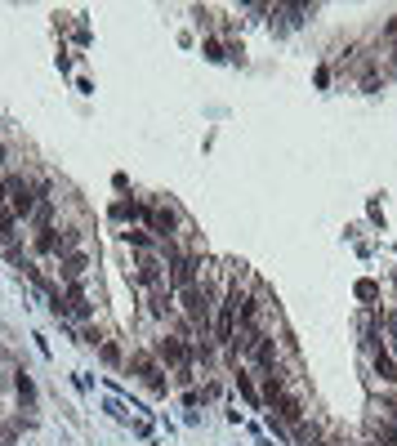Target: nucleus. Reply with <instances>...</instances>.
Wrapping results in <instances>:
<instances>
[{
  "instance_id": "obj_1",
  "label": "nucleus",
  "mask_w": 397,
  "mask_h": 446,
  "mask_svg": "<svg viewBox=\"0 0 397 446\" xmlns=\"http://www.w3.org/2000/svg\"><path fill=\"white\" fill-rule=\"evenodd\" d=\"M179 304H184V312L201 326V335L206 330H214V317H210V299H206V290L201 286H184L179 290Z\"/></svg>"
},
{
  "instance_id": "obj_2",
  "label": "nucleus",
  "mask_w": 397,
  "mask_h": 446,
  "mask_svg": "<svg viewBox=\"0 0 397 446\" xmlns=\"http://www.w3.org/2000/svg\"><path fill=\"white\" fill-rule=\"evenodd\" d=\"M41 206V192L36 184H27V179H9V210L18 214V219H31Z\"/></svg>"
},
{
  "instance_id": "obj_3",
  "label": "nucleus",
  "mask_w": 397,
  "mask_h": 446,
  "mask_svg": "<svg viewBox=\"0 0 397 446\" xmlns=\"http://www.w3.org/2000/svg\"><path fill=\"white\" fill-rule=\"evenodd\" d=\"M147 233H152L157 241H170L174 237V228H179V214L170 210V206H147Z\"/></svg>"
},
{
  "instance_id": "obj_4",
  "label": "nucleus",
  "mask_w": 397,
  "mask_h": 446,
  "mask_svg": "<svg viewBox=\"0 0 397 446\" xmlns=\"http://www.w3.org/2000/svg\"><path fill=\"white\" fill-rule=\"evenodd\" d=\"M250 361L263 371V379H268V375H277V339L259 330V335H255V344H250Z\"/></svg>"
},
{
  "instance_id": "obj_5",
  "label": "nucleus",
  "mask_w": 397,
  "mask_h": 446,
  "mask_svg": "<svg viewBox=\"0 0 397 446\" xmlns=\"http://www.w3.org/2000/svg\"><path fill=\"white\" fill-rule=\"evenodd\" d=\"M157 357L170 361V366H179V371L192 366V349H188L184 339H161V344H157Z\"/></svg>"
},
{
  "instance_id": "obj_6",
  "label": "nucleus",
  "mask_w": 397,
  "mask_h": 446,
  "mask_svg": "<svg viewBox=\"0 0 397 446\" xmlns=\"http://www.w3.org/2000/svg\"><path fill=\"white\" fill-rule=\"evenodd\" d=\"M371 361H375V375L384 379V384H397V357L384 349V339H379L375 349H371Z\"/></svg>"
},
{
  "instance_id": "obj_7",
  "label": "nucleus",
  "mask_w": 397,
  "mask_h": 446,
  "mask_svg": "<svg viewBox=\"0 0 397 446\" xmlns=\"http://www.w3.org/2000/svg\"><path fill=\"white\" fill-rule=\"evenodd\" d=\"M129 371L143 375L147 384H152V393H165V375H161V366H157L152 357H134V361H129Z\"/></svg>"
},
{
  "instance_id": "obj_8",
  "label": "nucleus",
  "mask_w": 397,
  "mask_h": 446,
  "mask_svg": "<svg viewBox=\"0 0 397 446\" xmlns=\"http://www.w3.org/2000/svg\"><path fill=\"white\" fill-rule=\"evenodd\" d=\"M272 415L286 420V424H300V420H304V406H300V398H295V393H281L277 406H272Z\"/></svg>"
},
{
  "instance_id": "obj_9",
  "label": "nucleus",
  "mask_w": 397,
  "mask_h": 446,
  "mask_svg": "<svg viewBox=\"0 0 397 446\" xmlns=\"http://www.w3.org/2000/svg\"><path fill=\"white\" fill-rule=\"evenodd\" d=\"M85 268H90V259H85V255H68V259H63V282L76 286L80 277H85Z\"/></svg>"
},
{
  "instance_id": "obj_10",
  "label": "nucleus",
  "mask_w": 397,
  "mask_h": 446,
  "mask_svg": "<svg viewBox=\"0 0 397 446\" xmlns=\"http://www.w3.org/2000/svg\"><path fill=\"white\" fill-rule=\"evenodd\" d=\"M112 214H117L121 223H143V219H147V206H139V201H117V206H112Z\"/></svg>"
},
{
  "instance_id": "obj_11",
  "label": "nucleus",
  "mask_w": 397,
  "mask_h": 446,
  "mask_svg": "<svg viewBox=\"0 0 397 446\" xmlns=\"http://www.w3.org/2000/svg\"><path fill=\"white\" fill-rule=\"evenodd\" d=\"M157 282H161V263H157L152 255H143L139 272H134V286H157Z\"/></svg>"
},
{
  "instance_id": "obj_12",
  "label": "nucleus",
  "mask_w": 397,
  "mask_h": 446,
  "mask_svg": "<svg viewBox=\"0 0 397 446\" xmlns=\"http://www.w3.org/2000/svg\"><path fill=\"white\" fill-rule=\"evenodd\" d=\"M237 393H241V402L250 406V410H259L263 402H259V393H255V384H250V375L245 371H237Z\"/></svg>"
},
{
  "instance_id": "obj_13",
  "label": "nucleus",
  "mask_w": 397,
  "mask_h": 446,
  "mask_svg": "<svg viewBox=\"0 0 397 446\" xmlns=\"http://www.w3.org/2000/svg\"><path fill=\"white\" fill-rule=\"evenodd\" d=\"M121 237H125V245H134V250H143V255H152L157 245H161L152 233H121Z\"/></svg>"
},
{
  "instance_id": "obj_14",
  "label": "nucleus",
  "mask_w": 397,
  "mask_h": 446,
  "mask_svg": "<svg viewBox=\"0 0 397 446\" xmlns=\"http://www.w3.org/2000/svg\"><path fill=\"white\" fill-rule=\"evenodd\" d=\"M14 388H18L23 406H36V384H31V375H27V371H18V379H14Z\"/></svg>"
},
{
  "instance_id": "obj_15",
  "label": "nucleus",
  "mask_w": 397,
  "mask_h": 446,
  "mask_svg": "<svg viewBox=\"0 0 397 446\" xmlns=\"http://www.w3.org/2000/svg\"><path fill=\"white\" fill-rule=\"evenodd\" d=\"M54 250H58L54 228H41V233H36V255H54Z\"/></svg>"
},
{
  "instance_id": "obj_16",
  "label": "nucleus",
  "mask_w": 397,
  "mask_h": 446,
  "mask_svg": "<svg viewBox=\"0 0 397 446\" xmlns=\"http://www.w3.org/2000/svg\"><path fill=\"white\" fill-rule=\"evenodd\" d=\"M76 245H80V233H76V228H63V237H58V255H76Z\"/></svg>"
},
{
  "instance_id": "obj_17",
  "label": "nucleus",
  "mask_w": 397,
  "mask_h": 446,
  "mask_svg": "<svg viewBox=\"0 0 397 446\" xmlns=\"http://www.w3.org/2000/svg\"><path fill=\"white\" fill-rule=\"evenodd\" d=\"M14 228H18V214H14V210H0V237H5L9 245H14Z\"/></svg>"
},
{
  "instance_id": "obj_18",
  "label": "nucleus",
  "mask_w": 397,
  "mask_h": 446,
  "mask_svg": "<svg viewBox=\"0 0 397 446\" xmlns=\"http://www.w3.org/2000/svg\"><path fill=\"white\" fill-rule=\"evenodd\" d=\"M103 361H107V366H117V361H121V349H117V344H103Z\"/></svg>"
},
{
  "instance_id": "obj_19",
  "label": "nucleus",
  "mask_w": 397,
  "mask_h": 446,
  "mask_svg": "<svg viewBox=\"0 0 397 446\" xmlns=\"http://www.w3.org/2000/svg\"><path fill=\"white\" fill-rule=\"evenodd\" d=\"M375 437H379V442H397V424H384V428H375Z\"/></svg>"
},
{
  "instance_id": "obj_20",
  "label": "nucleus",
  "mask_w": 397,
  "mask_h": 446,
  "mask_svg": "<svg viewBox=\"0 0 397 446\" xmlns=\"http://www.w3.org/2000/svg\"><path fill=\"white\" fill-rule=\"evenodd\" d=\"M0 210H9V179H0Z\"/></svg>"
},
{
  "instance_id": "obj_21",
  "label": "nucleus",
  "mask_w": 397,
  "mask_h": 446,
  "mask_svg": "<svg viewBox=\"0 0 397 446\" xmlns=\"http://www.w3.org/2000/svg\"><path fill=\"white\" fill-rule=\"evenodd\" d=\"M0 165H5V143H0Z\"/></svg>"
}]
</instances>
